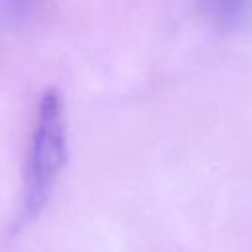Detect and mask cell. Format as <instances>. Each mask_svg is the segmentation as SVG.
Segmentation results:
<instances>
[{
  "instance_id": "obj_1",
  "label": "cell",
  "mask_w": 252,
  "mask_h": 252,
  "mask_svg": "<svg viewBox=\"0 0 252 252\" xmlns=\"http://www.w3.org/2000/svg\"><path fill=\"white\" fill-rule=\"evenodd\" d=\"M67 154V122L61 98L45 93L39 100L32 142L26 161L24 203L30 215L37 213L49 197L53 183L65 163Z\"/></svg>"
},
{
  "instance_id": "obj_2",
  "label": "cell",
  "mask_w": 252,
  "mask_h": 252,
  "mask_svg": "<svg viewBox=\"0 0 252 252\" xmlns=\"http://www.w3.org/2000/svg\"><path fill=\"white\" fill-rule=\"evenodd\" d=\"M199 4L211 24L222 30H234L246 20L252 0H199Z\"/></svg>"
}]
</instances>
